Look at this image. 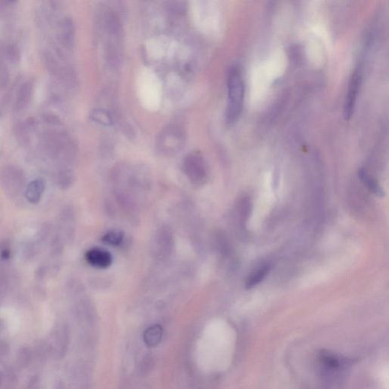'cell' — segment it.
<instances>
[{
    "mask_svg": "<svg viewBox=\"0 0 389 389\" xmlns=\"http://www.w3.org/2000/svg\"><path fill=\"white\" fill-rule=\"evenodd\" d=\"M46 184L43 179H37L32 181L24 190L26 199L32 204H38L41 199Z\"/></svg>",
    "mask_w": 389,
    "mask_h": 389,
    "instance_id": "7",
    "label": "cell"
},
{
    "mask_svg": "<svg viewBox=\"0 0 389 389\" xmlns=\"http://www.w3.org/2000/svg\"><path fill=\"white\" fill-rule=\"evenodd\" d=\"M245 85L242 71L238 66H232L227 75V106L226 120L229 124L238 121L244 105Z\"/></svg>",
    "mask_w": 389,
    "mask_h": 389,
    "instance_id": "1",
    "label": "cell"
},
{
    "mask_svg": "<svg viewBox=\"0 0 389 389\" xmlns=\"http://www.w3.org/2000/svg\"><path fill=\"white\" fill-rule=\"evenodd\" d=\"M162 334V328L160 325H152L147 328L146 331L144 333V341L148 346H156L161 342Z\"/></svg>",
    "mask_w": 389,
    "mask_h": 389,
    "instance_id": "11",
    "label": "cell"
},
{
    "mask_svg": "<svg viewBox=\"0 0 389 389\" xmlns=\"http://www.w3.org/2000/svg\"><path fill=\"white\" fill-rule=\"evenodd\" d=\"M53 349L59 356H62L66 352L69 342V334L66 328H62L55 333Z\"/></svg>",
    "mask_w": 389,
    "mask_h": 389,
    "instance_id": "9",
    "label": "cell"
},
{
    "mask_svg": "<svg viewBox=\"0 0 389 389\" xmlns=\"http://www.w3.org/2000/svg\"><path fill=\"white\" fill-rule=\"evenodd\" d=\"M184 170L186 174L193 182H203L207 176V166L202 157L190 154L185 158Z\"/></svg>",
    "mask_w": 389,
    "mask_h": 389,
    "instance_id": "4",
    "label": "cell"
},
{
    "mask_svg": "<svg viewBox=\"0 0 389 389\" xmlns=\"http://www.w3.org/2000/svg\"><path fill=\"white\" fill-rule=\"evenodd\" d=\"M184 142V135L179 127H167L158 139V147L165 152H174Z\"/></svg>",
    "mask_w": 389,
    "mask_h": 389,
    "instance_id": "5",
    "label": "cell"
},
{
    "mask_svg": "<svg viewBox=\"0 0 389 389\" xmlns=\"http://www.w3.org/2000/svg\"><path fill=\"white\" fill-rule=\"evenodd\" d=\"M103 242L111 246H118L123 240V234L119 230H111L103 237Z\"/></svg>",
    "mask_w": 389,
    "mask_h": 389,
    "instance_id": "13",
    "label": "cell"
},
{
    "mask_svg": "<svg viewBox=\"0 0 389 389\" xmlns=\"http://www.w3.org/2000/svg\"><path fill=\"white\" fill-rule=\"evenodd\" d=\"M85 260L94 267L107 269L112 264L113 257L111 254L105 249L93 248L85 254Z\"/></svg>",
    "mask_w": 389,
    "mask_h": 389,
    "instance_id": "6",
    "label": "cell"
},
{
    "mask_svg": "<svg viewBox=\"0 0 389 389\" xmlns=\"http://www.w3.org/2000/svg\"><path fill=\"white\" fill-rule=\"evenodd\" d=\"M362 83V70L360 67H356L350 76L348 83V92L344 103V117L349 120L354 113L358 94Z\"/></svg>",
    "mask_w": 389,
    "mask_h": 389,
    "instance_id": "2",
    "label": "cell"
},
{
    "mask_svg": "<svg viewBox=\"0 0 389 389\" xmlns=\"http://www.w3.org/2000/svg\"><path fill=\"white\" fill-rule=\"evenodd\" d=\"M0 330H1V325H0Z\"/></svg>",
    "mask_w": 389,
    "mask_h": 389,
    "instance_id": "20",
    "label": "cell"
},
{
    "mask_svg": "<svg viewBox=\"0 0 389 389\" xmlns=\"http://www.w3.org/2000/svg\"><path fill=\"white\" fill-rule=\"evenodd\" d=\"M270 272V266H263V267L258 268L254 271L248 277L246 281V288L247 289L253 288L255 285L258 284L266 278L267 274Z\"/></svg>",
    "mask_w": 389,
    "mask_h": 389,
    "instance_id": "12",
    "label": "cell"
},
{
    "mask_svg": "<svg viewBox=\"0 0 389 389\" xmlns=\"http://www.w3.org/2000/svg\"><path fill=\"white\" fill-rule=\"evenodd\" d=\"M6 55L8 59H9V61L12 62V63L18 61V51L15 46H9L7 48V50H6Z\"/></svg>",
    "mask_w": 389,
    "mask_h": 389,
    "instance_id": "17",
    "label": "cell"
},
{
    "mask_svg": "<svg viewBox=\"0 0 389 389\" xmlns=\"http://www.w3.org/2000/svg\"><path fill=\"white\" fill-rule=\"evenodd\" d=\"M0 184L9 194L18 195L23 190L24 176L15 167H4L0 170Z\"/></svg>",
    "mask_w": 389,
    "mask_h": 389,
    "instance_id": "3",
    "label": "cell"
},
{
    "mask_svg": "<svg viewBox=\"0 0 389 389\" xmlns=\"http://www.w3.org/2000/svg\"><path fill=\"white\" fill-rule=\"evenodd\" d=\"M93 120L103 125H110L112 124L113 120L109 113L103 110H95L93 111L91 116Z\"/></svg>",
    "mask_w": 389,
    "mask_h": 389,
    "instance_id": "14",
    "label": "cell"
},
{
    "mask_svg": "<svg viewBox=\"0 0 389 389\" xmlns=\"http://www.w3.org/2000/svg\"><path fill=\"white\" fill-rule=\"evenodd\" d=\"M9 73L6 59H5L3 52L0 50V87H6L9 83Z\"/></svg>",
    "mask_w": 389,
    "mask_h": 389,
    "instance_id": "15",
    "label": "cell"
},
{
    "mask_svg": "<svg viewBox=\"0 0 389 389\" xmlns=\"http://www.w3.org/2000/svg\"><path fill=\"white\" fill-rule=\"evenodd\" d=\"M358 176H359V179L362 181V184L372 192L378 196H383L384 191L382 190V187L378 184V183L373 179L372 176H370L368 174L366 170L364 169H360L358 172Z\"/></svg>",
    "mask_w": 389,
    "mask_h": 389,
    "instance_id": "10",
    "label": "cell"
},
{
    "mask_svg": "<svg viewBox=\"0 0 389 389\" xmlns=\"http://www.w3.org/2000/svg\"><path fill=\"white\" fill-rule=\"evenodd\" d=\"M31 357H32V353L30 350L28 348H23L18 353V362L21 367H26L30 362Z\"/></svg>",
    "mask_w": 389,
    "mask_h": 389,
    "instance_id": "16",
    "label": "cell"
},
{
    "mask_svg": "<svg viewBox=\"0 0 389 389\" xmlns=\"http://www.w3.org/2000/svg\"><path fill=\"white\" fill-rule=\"evenodd\" d=\"M54 389H66V385H65V384L62 381H58L56 383L55 388Z\"/></svg>",
    "mask_w": 389,
    "mask_h": 389,
    "instance_id": "18",
    "label": "cell"
},
{
    "mask_svg": "<svg viewBox=\"0 0 389 389\" xmlns=\"http://www.w3.org/2000/svg\"><path fill=\"white\" fill-rule=\"evenodd\" d=\"M33 91L34 83L32 81H29L23 84L17 94L16 102H15V106L18 111L25 109L26 107L29 105Z\"/></svg>",
    "mask_w": 389,
    "mask_h": 389,
    "instance_id": "8",
    "label": "cell"
},
{
    "mask_svg": "<svg viewBox=\"0 0 389 389\" xmlns=\"http://www.w3.org/2000/svg\"><path fill=\"white\" fill-rule=\"evenodd\" d=\"M3 378H4V376H3V373H2L1 372H0V388H1L2 386H3Z\"/></svg>",
    "mask_w": 389,
    "mask_h": 389,
    "instance_id": "19",
    "label": "cell"
}]
</instances>
